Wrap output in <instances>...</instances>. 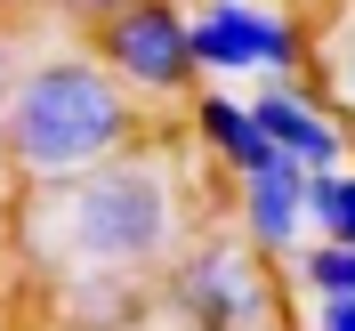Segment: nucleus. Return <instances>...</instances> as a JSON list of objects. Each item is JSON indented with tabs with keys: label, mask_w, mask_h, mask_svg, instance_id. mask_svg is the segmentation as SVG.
<instances>
[{
	"label": "nucleus",
	"mask_w": 355,
	"mask_h": 331,
	"mask_svg": "<svg viewBox=\"0 0 355 331\" xmlns=\"http://www.w3.org/2000/svg\"><path fill=\"white\" fill-rule=\"evenodd\" d=\"M307 235H315V243H347L355 251V170L307 178Z\"/></svg>",
	"instance_id": "nucleus-10"
},
{
	"label": "nucleus",
	"mask_w": 355,
	"mask_h": 331,
	"mask_svg": "<svg viewBox=\"0 0 355 331\" xmlns=\"http://www.w3.org/2000/svg\"><path fill=\"white\" fill-rule=\"evenodd\" d=\"M315 331H355V299H331V307H315Z\"/></svg>",
	"instance_id": "nucleus-11"
},
{
	"label": "nucleus",
	"mask_w": 355,
	"mask_h": 331,
	"mask_svg": "<svg viewBox=\"0 0 355 331\" xmlns=\"http://www.w3.org/2000/svg\"><path fill=\"white\" fill-rule=\"evenodd\" d=\"M186 41H194V73L218 81H291L307 65V33L275 0H194Z\"/></svg>",
	"instance_id": "nucleus-3"
},
{
	"label": "nucleus",
	"mask_w": 355,
	"mask_h": 331,
	"mask_svg": "<svg viewBox=\"0 0 355 331\" xmlns=\"http://www.w3.org/2000/svg\"><path fill=\"white\" fill-rule=\"evenodd\" d=\"M17 81V41H8V33H0V89Z\"/></svg>",
	"instance_id": "nucleus-13"
},
{
	"label": "nucleus",
	"mask_w": 355,
	"mask_h": 331,
	"mask_svg": "<svg viewBox=\"0 0 355 331\" xmlns=\"http://www.w3.org/2000/svg\"><path fill=\"white\" fill-rule=\"evenodd\" d=\"M307 243V170L266 162L259 178H243V251L275 259V251Z\"/></svg>",
	"instance_id": "nucleus-7"
},
{
	"label": "nucleus",
	"mask_w": 355,
	"mask_h": 331,
	"mask_svg": "<svg viewBox=\"0 0 355 331\" xmlns=\"http://www.w3.org/2000/svg\"><path fill=\"white\" fill-rule=\"evenodd\" d=\"M57 8H73V17H97V24H105V17H121V8H130V0H57Z\"/></svg>",
	"instance_id": "nucleus-12"
},
{
	"label": "nucleus",
	"mask_w": 355,
	"mask_h": 331,
	"mask_svg": "<svg viewBox=\"0 0 355 331\" xmlns=\"http://www.w3.org/2000/svg\"><path fill=\"white\" fill-rule=\"evenodd\" d=\"M49 251L73 266H97V275H137V266H162L178 243V186L146 146L113 154L105 170L73 178V186H49V219H41Z\"/></svg>",
	"instance_id": "nucleus-2"
},
{
	"label": "nucleus",
	"mask_w": 355,
	"mask_h": 331,
	"mask_svg": "<svg viewBox=\"0 0 355 331\" xmlns=\"http://www.w3.org/2000/svg\"><path fill=\"white\" fill-rule=\"evenodd\" d=\"M291 275H299V291H307L315 307H331V299H355V251L347 243H299L291 251Z\"/></svg>",
	"instance_id": "nucleus-9"
},
{
	"label": "nucleus",
	"mask_w": 355,
	"mask_h": 331,
	"mask_svg": "<svg viewBox=\"0 0 355 331\" xmlns=\"http://www.w3.org/2000/svg\"><path fill=\"white\" fill-rule=\"evenodd\" d=\"M170 307L186 315L194 331H250L266 323V275H259V251L243 243H194L186 259L170 266Z\"/></svg>",
	"instance_id": "nucleus-5"
},
{
	"label": "nucleus",
	"mask_w": 355,
	"mask_h": 331,
	"mask_svg": "<svg viewBox=\"0 0 355 331\" xmlns=\"http://www.w3.org/2000/svg\"><path fill=\"white\" fill-rule=\"evenodd\" d=\"M137 146V97L97 57H41L0 89V154L33 186H73Z\"/></svg>",
	"instance_id": "nucleus-1"
},
{
	"label": "nucleus",
	"mask_w": 355,
	"mask_h": 331,
	"mask_svg": "<svg viewBox=\"0 0 355 331\" xmlns=\"http://www.w3.org/2000/svg\"><path fill=\"white\" fill-rule=\"evenodd\" d=\"M194 130H202V146L234 170V186L275 162V146H266L259 121H250V97H234V89H202V97H194Z\"/></svg>",
	"instance_id": "nucleus-8"
},
{
	"label": "nucleus",
	"mask_w": 355,
	"mask_h": 331,
	"mask_svg": "<svg viewBox=\"0 0 355 331\" xmlns=\"http://www.w3.org/2000/svg\"><path fill=\"white\" fill-rule=\"evenodd\" d=\"M250 121H259V137L275 146V162H291V170H307V178L339 170V154H347V130H339L299 81H259L250 89Z\"/></svg>",
	"instance_id": "nucleus-6"
},
{
	"label": "nucleus",
	"mask_w": 355,
	"mask_h": 331,
	"mask_svg": "<svg viewBox=\"0 0 355 331\" xmlns=\"http://www.w3.org/2000/svg\"><path fill=\"white\" fill-rule=\"evenodd\" d=\"M97 65L130 97H186L194 89V41L178 0H130L121 17L97 24Z\"/></svg>",
	"instance_id": "nucleus-4"
},
{
	"label": "nucleus",
	"mask_w": 355,
	"mask_h": 331,
	"mask_svg": "<svg viewBox=\"0 0 355 331\" xmlns=\"http://www.w3.org/2000/svg\"><path fill=\"white\" fill-rule=\"evenodd\" d=\"M0 8H8V0H0Z\"/></svg>",
	"instance_id": "nucleus-14"
}]
</instances>
